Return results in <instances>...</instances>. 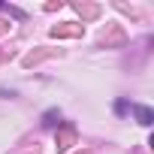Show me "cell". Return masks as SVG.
Masks as SVG:
<instances>
[{"label":"cell","instance_id":"obj_1","mask_svg":"<svg viewBox=\"0 0 154 154\" xmlns=\"http://www.w3.org/2000/svg\"><path fill=\"white\" fill-rule=\"evenodd\" d=\"M133 112H136V118H139V124H151L154 121V115H151V109H145V106H133Z\"/></svg>","mask_w":154,"mask_h":154},{"label":"cell","instance_id":"obj_2","mask_svg":"<svg viewBox=\"0 0 154 154\" xmlns=\"http://www.w3.org/2000/svg\"><path fill=\"white\" fill-rule=\"evenodd\" d=\"M54 118H57V112L51 109V112H45V121H42V124H45V127H51V124H54Z\"/></svg>","mask_w":154,"mask_h":154},{"label":"cell","instance_id":"obj_3","mask_svg":"<svg viewBox=\"0 0 154 154\" xmlns=\"http://www.w3.org/2000/svg\"><path fill=\"white\" fill-rule=\"evenodd\" d=\"M115 112H121V115H124V112H127V103H124V100H118V103H115Z\"/></svg>","mask_w":154,"mask_h":154}]
</instances>
